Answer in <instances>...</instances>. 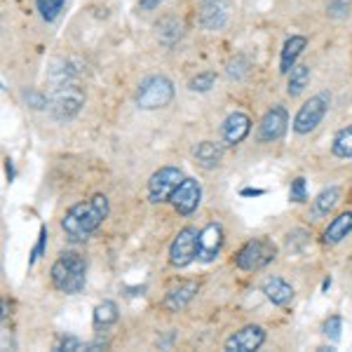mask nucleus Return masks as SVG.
I'll return each mask as SVG.
<instances>
[{"mask_svg": "<svg viewBox=\"0 0 352 352\" xmlns=\"http://www.w3.org/2000/svg\"><path fill=\"white\" fill-rule=\"evenodd\" d=\"M340 329H343V320H340L338 315H331L327 320V324H324V333L331 340H338L340 338Z\"/></svg>", "mask_w": 352, "mask_h": 352, "instance_id": "nucleus-29", "label": "nucleus"}, {"mask_svg": "<svg viewBox=\"0 0 352 352\" xmlns=\"http://www.w3.org/2000/svg\"><path fill=\"white\" fill-rule=\"evenodd\" d=\"M308 47V38L303 36H292L287 38L285 47H282V54H280V73H289L294 66H296L298 56L303 54V50Z\"/></svg>", "mask_w": 352, "mask_h": 352, "instance_id": "nucleus-16", "label": "nucleus"}, {"mask_svg": "<svg viewBox=\"0 0 352 352\" xmlns=\"http://www.w3.org/2000/svg\"><path fill=\"white\" fill-rule=\"evenodd\" d=\"M350 232H352V212L338 214V217L327 226V230H324V244L333 247V244L343 242L345 237L350 235Z\"/></svg>", "mask_w": 352, "mask_h": 352, "instance_id": "nucleus-18", "label": "nucleus"}, {"mask_svg": "<svg viewBox=\"0 0 352 352\" xmlns=\"http://www.w3.org/2000/svg\"><path fill=\"white\" fill-rule=\"evenodd\" d=\"M50 280H52V287L56 292L68 294V296L80 294L85 289V282H87V261L80 252L66 249L54 261L52 270H50Z\"/></svg>", "mask_w": 352, "mask_h": 352, "instance_id": "nucleus-2", "label": "nucleus"}, {"mask_svg": "<svg viewBox=\"0 0 352 352\" xmlns=\"http://www.w3.org/2000/svg\"><path fill=\"white\" fill-rule=\"evenodd\" d=\"M174 99V85L164 76H151L139 85L136 92V106L144 111H157L169 106Z\"/></svg>", "mask_w": 352, "mask_h": 352, "instance_id": "nucleus-5", "label": "nucleus"}, {"mask_svg": "<svg viewBox=\"0 0 352 352\" xmlns=\"http://www.w3.org/2000/svg\"><path fill=\"white\" fill-rule=\"evenodd\" d=\"M265 190H261V188H244L242 190V197H256V195H263Z\"/></svg>", "mask_w": 352, "mask_h": 352, "instance_id": "nucleus-31", "label": "nucleus"}, {"mask_svg": "<svg viewBox=\"0 0 352 352\" xmlns=\"http://www.w3.org/2000/svg\"><path fill=\"white\" fill-rule=\"evenodd\" d=\"M82 106H85V92L76 82L54 85L52 92L47 94V111L59 122L73 120L80 113Z\"/></svg>", "mask_w": 352, "mask_h": 352, "instance_id": "nucleus-3", "label": "nucleus"}, {"mask_svg": "<svg viewBox=\"0 0 352 352\" xmlns=\"http://www.w3.org/2000/svg\"><path fill=\"white\" fill-rule=\"evenodd\" d=\"M8 179H14V169H12V160H8Z\"/></svg>", "mask_w": 352, "mask_h": 352, "instance_id": "nucleus-33", "label": "nucleus"}, {"mask_svg": "<svg viewBox=\"0 0 352 352\" xmlns=\"http://www.w3.org/2000/svg\"><path fill=\"white\" fill-rule=\"evenodd\" d=\"M197 19L207 31H219L228 21V3L226 0H202L197 5Z\"/></svg>", "mask_w": 352, "mask_h": 352, "instance_id": "nucleus-13", "label": "nucleus"}, {"mask_svg": "<svg viewBox=\"0 0 352 352\" xmlns=\"http://www.w3.org/2000/svg\"><path fill=\"white\" fill-rule=\"evenodd\" d=\"M184 179H186V176H184V172H181L179 167H172V164L160 167L148 179V200L153 204L169 202V200H172V195H174V190L179 188Z\"/></svg>", "mask_w": 352, "mask_h": 352, "instance_id": "nucleus-6", "label": "nucleus"}, {"mask_svg": "<svg viewBox=\"0 0 352 352\" xmlns=\"http://www.w3.org/2000/svg\"><path fill=\"white\" fill-rule=\"evenodd\" d=\"M118 317H120V310L116 300H104L94 308V327H111L118 322Z\"/></svg>", "mask_w": 352, "mask_h": 352, "instance_id": "nucleus-23", "label": "nucleus"}, {"mask_svg": "<svg viewBox=\"0 0 352 352\" xmlns=\"http://www.w3.org/2000/svg\"><path fill=\"white\" fill-rule=\"evenodd\" d=\"M162 0H141V10H153V8H157Z\"/></svg>", "mask_w": 352, "mask_h": 352, "instance_id": "nucleus-32", "label": "nucleus"}, {"mask_svg": "<svg viewBox=\"0 0 352 352\" xmlns=\"http://www.w3.org/2000/svg\"><path fill=\"white\" fill-rule=\"evenodd\" d=\"M56 350H71V352H78V350H89V343H82L80 338H73V336H64L56 345Z\"/></svg>", "mask_w": 352, "mask_h": 352, "instance_id": "nucleus-28", "label": "nucleus"}, {"mask_svg": "<svg viewBox=\"0 0 352 352\" xmlns=\"http://www.w3.org/2000/svg\"><path fill=\"white\" fill-rule=\"evenodd\" d=\"M277 258V247L268 237H254L249 240L240 252L235 254V265L240 270L256 272L263 270L265 265H270Z\"/></svg>", "mask_w": 352, "mask_h": 352, "instance_id": "nucleus-4", "label": "nucleus"}, {"mask_svg": "<svg viewBox=\"0 0 352 352\" xmlns=\"http://www.w3.org/2000/svg\"><path fill=\"white\" fill-rule=\"evenodd\" d=\"M64 3L66 0H36L38 12H41L45 21H54L61 10H64Z\"/></svg>", "mask_w": 352, "mask_h": 352, "instance_id": "nucleus-25", "label": "nucleus"}, {"mask_svg": "<svg viewBox=\"0 0 352 352\" xmlns=\"http://www.w3.org/2000/svg\"><path fill=\"white\" fill-rule=\"evenodd\" d=\"M329 94L322 92V94H315L305 101L303 106L298 109L296 118H294V132L296 134H310L317 129V124L324 120L327 111H329Z\"/></svg>", "mask_w": 352, "mask_h": 352, "instance_id": "nucleus-7", "label": "nucleus"}, {"mask_svg": "<svg viewBox=\"0 0 352 352\" xmlns=\"http://www.w3.org/2000/svg\"><path fill=\"white\" fill-rule=\"evenodd\" d=\"M340 200V188L338 186H329L320 192V195L312 200V217L320 219V217H329V212H333V207Z\"/></svg>", "mask_w": 352, "mask_h": 352, "instance_id": "nucleus-20", "label": "nucleus"}, {"mask_svg": "<svg viewBox=\"0 0 352 352\" xmlns=\"http://www.w3.org/2000/svg\"><path fill=\"white\" fill-rule=\"evenodd\" d=\"M221 247H223V228H221V223H207L200 230V237H197V258L204 261V263H212L219 256Z\"/></svg>", "mask_w": 352, "mask_h": 352, "instance_id": "nucleus-11", "label": "nucleus"}, {"mask_svg": "<svg viewBox=\"0 0 352 352\" xmlns=\"http://www.w3.org/2000/svg\"><path fill=\"white\" fill-rule=\"evenodd\" d=\"M214 82H217V73L212 71H204V73H197L195 78L188 82L190 92H209V89L214 87Z\"/></svg>", "mask_w": 352, "mask_h": 352, "instance_id": "nucleus-26", "label": "nucleus"}, {"mask_svg": "<svg viewBox=\"0 0 352 352\" xmlns=\"http://www.w3.org/2000/svg\"><path fill=\"white\" fill-rule=\"evenodd\" d=\"M263 294L272 305H287L294 300V287L282 280V277H270L263 285Z\"/></svg>", "mask_w": 352, "mask_h": 352, "instance_id": "nucleus-17", "label": "nucleus"}, {"mask_svg": "<svg viewBox=\"0 0 352 352\" xmlns=\"http://www.w3.org/2000/svg\"><path fill=\"white\" fill-rule=\"evenodd\" d=\"M197 289L200 287H197L195 282H181L179 287H174L167 292V296L162 300V308L167 312H181L192 298H195Z\"/></svg>", "mask_w": 352, "mask_h": 352, "instance_id": "nucleus-15", "label": "nucleus"}, {"mask_svg": "<svg viewBox=\"0 0 352 352\" xmlns=\"http://www.w3.org/2000/svg\"><path fill=\"white\" fill-rule=\"evenodd\" d=\"M197 237H200V232L190 226L179 230V235L174 237L172 247H169V263L174 268H186L197 258Z\"/></svg>", "mask_w": 352, "mask_h": 352, "instance_id": "nucleus-8", "label": "nucleus"}, {"mask_svg": "<svg viewBox=\"0 0 352 352\" xmlns=\"http://www.w3.org/2000/svg\"><path fill=\"white\" fill-rule=\"evenodd\" d=\"M265 343V329L258 324H249L235 331L232 336L226 340V350L228 352H252L258 350Z\"/></svg>", "mask_w": 352, "mask_h": 352, "instance_id": "nucleus-12", "label": "nucleus"}, {"mask_svg": "<svg viewBox=\"0 0 352 352\" xmlns=\"http://www.w3.org/2000/svg\"><path fill=\"white\" fill-rule=\"evenodd\" d=\"M181 36H184V24L179 19H174V16H167V19H162L157 24V41L167 45V47H172L176 41H181Z\"/></svg>", "mask_w": 352, "mask_h": 352, "instance_id": "nucleus-21", "label": "nucleus"}, {"mask_svg": "<svg viewBox=\"0 0 352 352\" xmlns=\"http://www.w3.org/2000/svg\"><path fill=\"white\" fill-rule=\"evenodd\" d=\"M195 160L202 169H214L223 160V146L217 141H202L195 148Z\"/></svg>", "mask_w": 352, "mask_h": 352, "instance_id": "nucleus-19", "label": "nucleus"}, {"mask_svg": "<svg viewBox=\"0 0 352 352\" xmlns=\"http://www.w3.org/2000/svg\"><path fill=\"white\" fill-rule=\"evenodd\" d=\"M289 200L296 202V204H303L308 200V190H305V179L303 176H296L292 181V188H289Z\"/></svg>", "mask_w": 352, "mask_h": 352, "instance_id": "nucleus-27", "label": "nucleus"}, {"mask_svg": "<svg viewBox=\"0 0 352 352\" xmlns=\"http://www.w3.org/2000/svg\"><path fill=\"white\" fill-rule=\"evenodd\" d=\"M111 214V204L106 195H92L89 200L73 204L61 219V228L71 242H85L101 228Z\"/></svg>", "mask_w": 352, "mask_h": 352, "instance_id": "nucleus-1", "label": "nucleus"}, {"mask_svg": "<svg viewBox=\"0 0 352 352\" xmlns=\"http://www.w3.org/2000/svg\"><path fill=\"white\" fill-rule=\"evenodd\" d=\"M287 76H289V80H287V94L289 96H298L305 87H308V82H310V66L296 64V66L292 68V71L287 73Z\"/></svg>", "mask_w": 352, "mask_h": 352, "instance_id": "nucleus-22", "label": "nucleus"}, {"mask_svg": "<svg viewBox=\"0 0 352 352\" xmlns=\"http://www.w3.org/2000/svg\"><path fill=\"white\" fill-rule=\"evenodd\" d=\"M45 244H47V228L41 226V237H38V244H36V249H33V254H31V263H36V261L43 256Z\"/></svg>", "mask_w": 352, "mask_h": 352, "instance_id": "nucleus-30", "label": "nucleus"}, {"mask_svg": "<svg viewBox=\"0 0 352 352\" xmlns=\"http://www.w3.org/2000/svg\"><path fill=\"white\" fill-rule=\"evenodd\" d=\"M289 127V113L285 106L275 104L272 109L265 111V116L261 118L258 124V141L261 144H275L287 134Z\"/></svg>", "mask_w": 352, "mask_h": 352, "instance_id": "nucleus-9", "label": "nucleus"}, {"mask_svg": "<svg viewBox=\"0 0 352 352\" xmlns=\"http://www.w3.org/2000/svg\"><path fill=\"white\" fill-rule=\"evenodd\" d=\"M331 153L336 157H343V160L352 157V124L336 132V136H333V141H331Z\"/></svg>", "mask_w": 352, "mask_h": 352, "instance_id": "nucleus-24", "label": "nucleus"}, {"mask_svg": "<svg viewBox=\"0 0 352 352\" xmlns=\"http://www.w3.org/2000/svg\"><path fill=\"white\" fill-rule=\"evenodd\" d=\"M249 132H252V120H249L247 113H240V111L230 113L223 120V124H221V139H223L226 146L242 144L249 136Z\"/></svg>", "mask_w": 352, "mask_h": 352, "instance_id": "nucleus-14", "label": "nucleus"}, {"mask_svg": "<svg viewBox=\"0 0 352 352\" xmlns=\"http://www.w3.org/2000/svg\"><path fill=\"white\" fill-rule=\"evenodd\" d=\"M200 200H202L200 184H197L195 179H184L179 188L174 190V195L169 202L174 204L176 212L184 214V217H188V214H192L197 207H200Z\"/></svg>", "mask_w": 352, "mask_h": 352, "instance_id": "nucleus-10", "label": "nucleus"}]
</instances>
